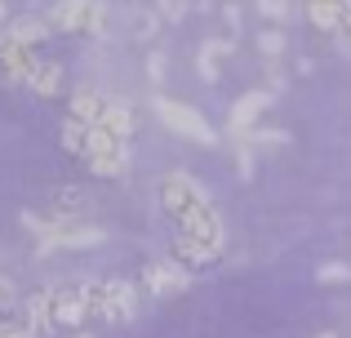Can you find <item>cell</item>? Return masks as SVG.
I'll return each mask as SVG.
<instances>
[{"label": "cell", "instance_id": "obj_1", "mask_svg": "<svg viewBox=\"0 0 351 338\" xmlns=\"http://www.w3.org/2000/svg\"><path fill=\"white\" fill-rule=\"evenodd\" d=\"M89 298V312L103 316L107 325H125L134 321L138 312V289L129 285V280H89V285H80Z\"/></svg>", "mask_w": 351, "mask_h": 338}, {"label": "cell", "instance_id": "obj_2", "mask_svg": "<svg viewBox=\"0 0 351 338\" xmlns=\"http://www.w3.org/2000/svg\"><path fill=\"white\" fill-rule=\"evenodd\" d=\"M156 116H160V121L169 125L173 134H182V138L200 143V147H214V143H218V134L209 130V121L196 112V107H187V103H173V98H156Z\"/></svg>", "mask_w": 351, "mask_h": 338}, {"label": "cell", "instance_id": "obj_3", "mask_svg": "<svg viewBox=\"0 0 351 338\" xmlns=\"http://www.w3.org/2000/svg\"><path fill=\"white\" fill-rule=\"evenodd\" d=\"M271 89H245V94L232 103V116H227V130L236 134L240 143H249L258 134V121H263V112L271 107Z\"/></svg>", "mask_w": 351, "mask_h": 338}, {"label": "cell", "instance_id": "obj_4", "mask_svg": "<svg viewBox=\"0 0 351 338\" xmlns=\"http://www.w3.org/2000/svg\"><path fill=\"white\" fill-rule=\"evenodd\" d=\"M143 285H147V294L169 298V294H182L191 285V271L178 258H160V263H147L143 267Z\"/></svg>", "mask_w": 351, "mask_h": 338}, {"label": "cell", "instance_id": "obj_5", "mask_svg": "<svg viewBox=\"0 0 351 338\" xmlns=\"http://www.w3.org/2000/svg\"><path fill=\"white\" fill-rule=\"evenodd\" d=\"M89 169H94L98 178H120V173H129V143H116V138H107V134H98L94 152H89Z\"/></svg>", "mask_w": 351, "mask_h": 338}, {"label": "cell", "instance_id": "obj_6", "mask_svg": "<svg viewBox=\"0 0 351 338\" xmlns=\"http://www.w3.org/2000/svg\"><path fill=\"white\" fill-rule=\"evenodd\" d=\"M218 250H223L218 241H205V236H191V232H182L178 241H173V258H178L187 271H196V267H205V263H214Z\"/></svg>", "mask_w": 351, "mask_h": 338}, {"label": "cell", "instance_id": "obj_7", "mask_svg": "<svg viewBox=\"0 0 351 338\" xmlns=\"http://www.w3.org/2000/svg\"><path fill=\"white\" fill-rule=\"evenodd\" d=\"M53 303H58V289H40V294H27L23 298V325L32 334H45V330H53Z\"/></svg>", "mask_w": 351, "mask_h": 338}, {"label": "cell", "instance_id": "obj_8", "mask_svg": "<svg viewBox=\"0 0 351 338\" xmlns=\"http://www.w3.org/2000/svg\"><path fill=\"white\" fill-rule=\"evenodd\" d=\"M27 85H32V94H40V98H58L62 89H67V71H62V62H49V58H40Z\"/></svg>", "mask_w": 351, "mask_h": 338}, {"label": "cell", "instance_id": "obj_9", "mask_svg": "<svg viewBox=\"0 0 351 338\" xmlns=\"http://www.w3.org/2000/svg\"><path fill=\"white\" fill-rule=\"evenodd\" d=\"M85 316H89V298H85V289H58V303H53V321H58V325H71V330H76Z\"/></svg>", "mask_w": 351, "mask_h": 338}, {"label": "cell", "instance_id": "obj_10", "mask_svg": "<svg viewBox=\"0 0 351 338\" xmlns=\"http://www.w3.org/2000/svg\"><path fill=\"white\" fill-rule=\"evenodd\" d=\"M98 134H107V138H116V143H129L134 138V112H129L125 103H107L103 121H98Z\"/></svg>", "mask_w": 351, "mask_h": 338}, {"label": "cell", "instance_id": "obj_11", "mask_svg": "<svg viewBox=\"0 0 351 338\" xmlns=\"http://www.w3.org/2000/svg\"><path fill=\"white\" fill-rule=\"evenodd\" d=\"M103 112H107V103L98 98V89H76L71 94V121H80V125H94L98 130V121H103Z\"/></svg>", "mask_w": 351, "mask_h": 338}, {"label": "cell", "instance_id": "obj_12", "mask_svg": "<svg viewBox=\"0 0 351 338\" xmlns=\"http://www.w3.org/2000/svg\"><path fill=\"white\" fill-rule=\"evenodd\" d=\"M89 209V191H76V187H62L58 196H53V205H49V214H53V223H71V218H80Z\"/></svg>", "mask_w": 351, "mask_h": 338}, {"label": "cell", "instance_id": "obj_13", "mask_svg": "<svg viewBox=\"0 0 351 338\" xmlns=\"http://www.w3.org/2000/svg\"><path fill=\"white\" fill-rule=\"evenodd\" d=\"M94 138H98L94 125H80V121H67V125H62V147L76 152V156H85V160H89V152H94Z\"/></svg>", "mask_w": 351, "mask_h": 338}, {"label": "cell", "instance_id": "obj_14", "mask_svg": "<svg viewBox=\"0 0 351 338\" xmlns=\"http://www.w3.org/2000/svg\"><path fill=\"white\" fill-rule=\"evenodd\" d=\"M5 36L18 45V49H36V45L49 36V27L36 23V18H18V23H9V32H5Z\"/></svg>", "mask_w": 351, "mask_h": 338}, {"label": "cell", "instance_id": "obj_15", "mask_svg": "<svg viewBox=\"0 0 351 338\" xmlns=\"http://www.w3.org/2000/svg\"><path fill=\"white\" fill-rule=\"evenodd\" d=\"M343 14L347 5H307V18L316 32H343Z\"/></svg>", "mask_w": 351, "mask_h": 338}, {"label": "cell", "instance_id": "obj_16", "mask_svg": "<svg viewBox=\"0 0 351 338\" xmlns=\"http://www.w3.org/2000/svg\"><path fill=\"white\" fill-rule=\"evenodd\" d=\"M232 53V40H205L200 45V76L205 80H218V58Z\"/></svg>", "mask_w": 351, "mask_h": 338}, {"label": "cell", "instance_id": "obj_17", "mask_svg": "<svg viewBox=\"0 0 351 338\" xmlns=\"http://www.w3.org/2000/svg\"><path fill=\"white\" fill-rule=\"evenodd\" d=\"M254 45H258V53H263L267 62H280L285 58V36L280 32H258Z\"/></svg>", "mask_w": 351, "mask_h": 338}, {"label": "cell", "instance_id": "obj_18", "mask_svg": "<svg viewBox=\"0 0 351 338\" xmlns=\"http://www.w3.org/2000/svg\"><path fill=\"white\" fill-rule=\"evenodd\" d=\"M316 280H320V285H347V280H351V267H347V263H320V267H316Z\"/></svg>", "mask_w": 351, "mask_h": 338}, {"label": "cell", "instance_id": "obj_19", "mask_svg": "<svg viewBox=\"0 0 351 338\" xmlns=\"http://www.w3.org/2000/svg\"><path fill=\"white\" fill-rule=\"evenodd\" d=\"M9 312H23V298H18L14 280L0 276V316H9Z\"/></svg>", "mask_w": 351, "mask_h": 338}, {"label": "cell", "instance_id": "obj_20", "mask_svg": "<svg viewBox=\"0 0 351 338\" xmlns=\"http://www.w3.org/2000/svg\"><path fill=\"white\" fill-rule=\"evenodd\" d=\"M156 18H160V14H147V18H143V23H138V27H134V40H152V36H156V32H160V23H156Z\"/></svg>", "mask_w": 351, "mask_h": 338}, {"label": "cell", "instance_id": "obj_21", "mask_svg": "<svg viewBox=\"0 0 351 338\" xmlns=\"http://www.w3.org/2000/svg\"><path fill=\"white\" fill-rule=\"evenodd\" d=\"M147 71H152V80L160 85L165 80V53H147Z\"/></svg>", "mask_w": 351, "mask_h": 338}, {"label": "cell", "instance_id": "obj_22", "mask_svg": "<svg viewBox=\"0 0 351 338\" xmlns=\"http://www.w3.org/2000/svg\"><path fill=\"white\" fill-rule=\"evenodd\" d=\"M156 14H160V18H187V14H191V5H160Z\"/></svg>", "mask_w": 351, "mask_h": 338}, {"label": "cell", "instance_id": "obj_23", "mask_svg": "<svg viewBox=\"0 0 351 338\" xmlns=\"http://www.w3.org/2000/svg\"><path fill=\"white\" fill-rule=\"evenodd\" d=\"M0 338H36L27 325H0Z\"/></svg>", "mask_w": 351, "mask_h": 338}, {"label": "cell", "instance_id": "obj_24", "mask_svg": "<svg viewBox=\"0 0 351 338\" xmlns=\"http://www.w3.org/2000/svg\"><path fill=\"white\" fill-rule=\"evenodd\" d=\"M258 14H263V18H285L289 5H258Z\"/></svg>", "mask_w": 351, "mask_h": 338}, {"label": "cell", "instance_id": "obj_25", "mask_svg": "<svg viewBox=\"0 0 351 338\" xmlns=\"http://www.w3.org/2000/svg\"><path fill=\"white\" fill-rule=\"evenodd\" d=\"M5 23H9V9H5V5H0V27H5ZM5 32H9V27H5Z\"/></svg>", "mask_w": 351, "mask_h": 338}, {"label": "cell", "instance_id": "obj_26", "mask_svg": "<svg viewBox=\"0 0 351 338\" xmlns=\"http://www.w3.org/2000/svg\"><path fill=\"white\" fill-rule=\"evenodd\" d=\"M71 338H94V334H71Z\"/></svg>", "mask_w": 351, "mask_h": 338}, {"label": "cell", "instance_id": "obj_27", "mask_svg": "<svg viewBox=\"0 0 351 338\" xmlns=\"http://www.w3.org/2000/svg\"><path fill=\"white\" fill-rule=\"evenodd\" d=\"M316 338H334V334H316Z\"/></svg>", "mask_w": 351, "mask_h": 338}]
</instances>
